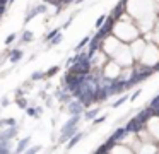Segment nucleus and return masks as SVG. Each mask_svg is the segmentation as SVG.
<instances>
[{
  "instance_id": "nucleus-1",
  "label": "nucleus",
  "mask_w": 159,
  "mask_h": 154,
  "mask_svg": "<svg viewBox=\"0 0 159 154\" xmlns=\"http://www.w3.org/2000/svg\"><path fill=\"white\" fill-rule=\"evenodd\" d=\"M154 72V68H142L140 72L139 70H135L134 74H132V77L128 79V81H125V87H132V86H135V84H139V82H142V81H145L147 77H151V74Z\"/></svg>"
},
{
  "instance_id": "nucleus-2",
  "label": "nucleus",
  "mask_w": 159,
  "mask_h": 154,
  "mask_svg": "<svg viewBox=\"0 0 159 154\" xmlns=\"http://www.w3.org/2000/svg\"><path fill=\"white\" fill-rule=\"evenodd\" d=\"M142 127H144V123H142L140 120L137 118V116H134V118H132L130 122L127 123L125 130H127V133H128V132H130V133H137V132H140V130H142Z\"/></svg>"
},
{
  "instance_id": "nucleus-3",
  "label": "nucleus",
  "mask_w": 159,
  "mask_h": 154,
  "mask_svg": "<svg viewBox=\"0 0 159 154\" xmlns=\"http://www.w3.org/2000/svg\"><path fill=\"white\" fill-rule=\"evenodd\" d=\"M82 110H84V105L80 101H74V103H70V105H69V111L72 113V115H80Z\"/></svg>"
},
{
  "instance_id": "nucleus-4",
  "label": "nucleus",
  "mask_w": 159,
  "mask_h": 154,
  "mask_svg": "<svg viewBox=\"0 0 159 154\" xmlns=\"http://www.w3.org/2000/svg\"><path fill=\"white\" fill-rule=\"evenodd\" d=\"M115 144H116V140H115V139H111V137H110V139H108L106 142L103 144V146H101V147H98V151H96V152H108V151H111V149L115 147Z\"/></svg>"
},
{
  "instance_id": "nucleus-5",
  "label": "nucleus",
  "mask_w": 159,
  "mask_h": 154,
  "mask_svg": "<svg viewBox=\"0 0 159 154\" xmlns=\"http://www.w3.org/2000/svg\"><path fill=\"white\" fill-rule=\"evenodd\" d=\"M151 116H154V115H152V108H151V106H147L145 110H142V111L139 113V115H137V118L140 120L142 123H145L149 118H151Z\"/></svg>"
},
{
  "instance_id": "nucleus-6",
  "label": "nucleus",
  "mask_w": 159,
  "mask_h": 154,
  "mask_svg": "<svg viewBox=\"0 0 159 154\" xmlns=\"http://www.w3.org/2000/svg\"><path fill=\"white\" fill-rule=\"evenodd\" d=\"M45 10H46V7H45V5H39V7H36V9H33L31 12H29L28 16H26V21H24V22H29V21L33 19V17H36V16H38V14L45 12Z\"/></svg>"
},
{
  "instance_id": "nucleus-7",
  "label": "nucleus",
  "mask_w": 159,
  "mask_h": 154,
  "mask_svg": "<svg viewBox=\"0 0 159 154\" xmlns=\"http://www.w3.org/2000/svg\"><path fill=\"white\" fill-rule=\"evenodd\" d=\"M125 3H127V2H123V0H121V2H120V3H118V5L113 9V12H111V16H113L115 19H120V16L123 14V10H125Z\"/></svg>"
},
{
  "instance_id": "nucleus-8",
  "label": "nucleus",
  "mask_w": 159,
  "mask_h": 154,
  "mask_svg": "<svg viewBox=\"0 0 159 154\" xmlns=\"http://www.w3.org/2000/svg\"><path fill=\"white\" fill-rule=\"evenodd\" d=\"M125 135H127V130H125V128H116L113 132V135H111V139H115L118 142V140H121Z\"/></svg>"
},
{
  "instance_id": "nucleus-9",
  "label": "nucleus",
  "mask_w": 159,
  "mask_h": 154,
  "mask_svg": "<svg viewBox=\"0 0 159 154\" xmlns=\"http://www.w3.org/2000/svg\"><path fill=\"white\" fill-rule=\"evenodd\" d=\"M82 135H84L82 132H79V133H74V135H72V139L69 140V149H72V147L75 146V144L79 142L80 139H82Z\"/></svg>"
},
{
  "instance_id": "nucleus-10",
  "label": "nucleus",
  "mask_w": 159,
  "mask_h": 154,
  "mask_svg": "<svg viewBox=\"0 0 159 154\" xmlns=\"http://www.w3.org/2000/svg\"><path fill=\"white\" fill-rule=\"evenodd\" d=\"M16 133H17V128H16V127H14V128H9V132L2 133V135H0V137H2V139H4V140H7V139H11V137H14Z\"/></svg>"
},
{
  "instance_id": "nucleus-11",
  "label": "nucleus",
  "mask_w": 159,
  "mask_h": 154,
  "mask_svg": "<svg viewBox=\"0 0 159 154\" xmlns=\"http://www.w3.org/2000/svg\"><path fill=\"white\" fill-rule=\"evenodd\" d=\"M21 57H22V51H21V50L12 51V55H11V62H12V63H16V62L21 60Z\"/></svg>"
},
{
  "instance_id": "nucleus-12",
  "label": "nucleus",
  "mask_w": 159,
  "mask_h": 154,
  "mask_svg": "<svg viewBox=\"0 0 159 154\" xmlns=\"http://www.w3.org/2000/svg\"><path fill=\"white\" fill-rule=\"evenodd\" d=\"M98 113H99V108H93V110H89V111H86V118L87 120H93Z\"/></svg>"
},
{
  "instance_id": "nucleus-13",
  "label": "nucleus",
  "mask_w": 159,
  "mask_h": 154,
  "mask_svg": "<svg viewBox=\"0 0 159 154\" xmlns=\"http://www.w3.org/2000/svg\"><path fill=\"white\" fill-rule=\"evenodd\" d=\"M89 41H91V36H86V38H84V40H82V41H80V43L75 46V51H80V50H82V48L86 46L87 43H89Z\"/></svg>"
},
{
  "instance_id": "nucleus-14",
  "label": "nucleus",
  "mask_w": 159,
  "mask_h": 154,
  "mask_svg": "<svg viewBox=\"0 0 159 154\" xmlns=\"http://www.w3.org/2000/svg\"><path fill=\"white\" fill-rule=\"evenodd\" d=\"M127 99H128V96H127V94H123V96H121L120 99H116V101H115V103H113V105H111V106H113V108H118V106H121V105H123L125 101H127Z\"/></svg>"
},
{
  "instance_id": "nucleus-15",
  "label": "nucleus",
  "mask_w": 159,
  "mask_h": 154,
  "mask_svg": "<svg viewBox=\"0 0 159 154\" xmlns=\"http://www.w3.org/2000/svg\"><path fill=\"white\" fill-rule=\"evenodd\" d=\"M28 142H29V139H22L21 142H19V146H17L16 151H17V152H22V151L26 149V146H28Z\"/></svg>"
},
{
  "instance_id": "nucleus-16",
  "label": "nucleus",
  "mask_w": 159,
  "mask_h": 154,
  "mask_svg": "<svg viewBox=\"0 0 159 154\" xmlns=\"http://www.w3.org/2000/svg\"><path fill=\"white\" fill-rule=\"evenodd\" d=\"M62 38H63V36H62V34L58 33V34H57L55 38H52V40H50V44H52V46H53V44H58L60 41H62Z\"/></svg>"
},
{
  "instance_id": "nucleus-17",
  "label": "nucleus",
  "mask_w": 159,
  "mask_h": 154,
  "mask_svg": "<svg viewBox=\"0 0 159 154\" xmlns=\"http://www.w3.org/2000/svg\"><path fill=\"white\" fill-rule=\"evenodd\" d=\"M43 77H46L45 75V72H34V74H33V81H39V79H43Z\"/></svg>"
},
{
  "instance_id": "nucleus-18",
  "label": "nucleus",
  "mask_w": 159,
  "mask_h": 154,
  "mask_svg": "<svg viewBox=\"0 0 159 154\" xmlns=\"http://www.w3.org/2000/svg\"><path fill=\"white\" fill-rule=\"evenodd\" d=\"M149 106H151L152 110L159 108V96H156V98H154V99H152V101H151V105H149Z\"/></svg>"
},
{
  "instance_id": "nucleus-19",
  "label": "nucleus",
  "mask_w": 159,
  "mask_h": 154,
  "mask_svg": "<svg viewBox=\"0 0 159 154\" xmlns=\"http://www.w3.org/2000/svg\"><path fill=\"white\" fill-rule=\"evenodd\" d=\"M31 40H33V33H31V31H26L24 36H22V41H26V43H28V41H31Z\"/></svg>"
},
{
  "instance_id": "nucleus-20",
  "label": "nucleus",
  "mask_w": 159,
  "mask_h": 154,
  "mask_svg": "<svg viewBox=\"0 0 159 154\" xmlns=\"http://www.w3.org/2000/svg\"><path fill=\"white\" fill-rule=\"evenodd\" d=\"M57 72H58V67L55 65V67H52L48 72H45V75H46V77H52V75H53V74H57Z\"/></svg>"
},
{
  "instance_id": "nucleus-21",
  "label": "nucleus",
  "mask_w": 159,
  "mask_h": 154,
  "mask_svg": "<svg viewBox=\"0 0 159 154\" xmlns=\"http://www.w3.org/2000/svg\"><path fill=\"white\" fill-rule=\"evenodd\" d=\"M104 21H106V16H99V19L96 21V27H101L104 24Z\"/></svg>"
},
{
  "instance_id": "nucleus-22",
  "label": "nucleus",
  "mask_w": 159,
  "mask_h": 154,
  "mask_svg": "<svg viewBox=\"0 0 159 154\" xmlns=\"http://www.w3.org/2000/svg\"><path fill=\"white\" fill-rule=\"evenodd\" d=\"M58 33H60V29H53L52 33H50L48 36H46V41H50V40H52V38H55V36H57V34H58Z\"/></svg>"
},
{
  "instance_id": "nucleus-23",
  "label": "nucleus",
  "mask_w": 159,
  "mask_h": 154,
  "mask_svg": "<svg viewBox=\"0 0 159 154\" xmlns=\"http://www.w3.org/2000/svg\"><path fill=\"white\" fill-rule=\"evenodd\" d=\"M139 96H140V89H137V91H135L132 96H128V99H130V101H135V99H137Z\"/></svg>"
},
{
  "instance_id": "nucleus-24",
  "label": "nucleus",
  "mask_w": 159,
  "mask_h": 154,
  "mask_svg": "<svg viewBox=\"0 0 159 154\" xmlns=\"http://www.w3.org/2000/svg\"><path fill=\"white\" fill-rule=\"evenodd\" d=\"M14 40H16V34H11V36H9L7 40H5V44H11Z\"/></svg>"
},
{
  "instance_id": "nucleus-25",
  "label": "nucleus",
  "mask_w": 159,
  "mask_h": 154,
  "mask_svg": "<svg viewBox=\"0 0 159 154\" xmlns=\"http://www.w3.org/2000/svg\"><path fill=\"white\" fill-rule=\"evenodd\" d=\"M38 111H39V110H38ZM38 111L33 110V108H28V115H31V116H36V115H38Z\"/></svg>"
},
{
  "instance_id": "nucleus-26",
  "label": "nucleus",
  "mask_w": 159,
  "mask_h": 154,
  "mask_svg": "<svg viewBox=\"0 0 159 154\" xmlns=\"http://www.w3.org/2000/svg\"><path fill=\"white\" fill-rule=\"evenodd\" d=\"M104 120H106V116H99V118H96V120H94V125H98V123H103Z\"/></svg>"
},
{
  "instance_id": "nucleus-27",
  "label": "nucleus",
  "mask_w": 159,
  "mask_h": 154,
  "mask_svg": "<svg viewBox=\"0 0 159 154\" xmlns=\"http://www.w3.org/2000/svg\"><path fill=\"white\" fill-rule=\"evenodd\" d=\"M17 105L21 106V108H26V99H19V101H17Z\"/></svg>"
},
{
  "instance_id": "nucleus-28",
  "label": "nucleus",
  "mask_w": 159,
  "mask_h": 154,
  "mask_svg": "<svg viewBox=\"0 0 159 154\" xmlns=\"http://www.w3.org/2000/svg\"><path fill=\"white\" fill-rule=\"evenodd\" d=\"M154 70H159V63H156V65H154Z\"/></svg>"
}]
</instances>
